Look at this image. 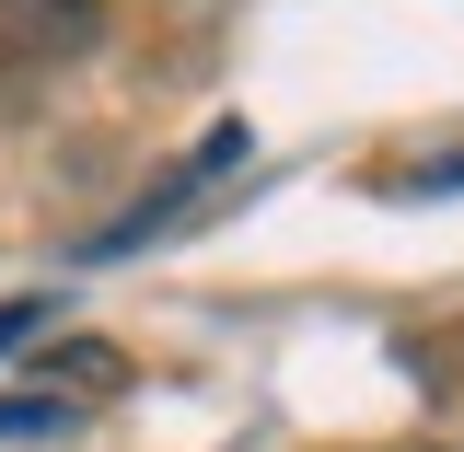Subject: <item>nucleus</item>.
<instances>
[{"mask_svg":"<svg viewBox=\"0 0 464 452\" xmlns=\"http://www.w3.org/2000/svg\"><path fill=\"white\" fill-rule=\"evenodd\" d=\"M244 151H256V139H244V116H232V128H209V139H198V151H186V163H174L163 186H151V197H140V209L105 232V244H93V255H128V244H163V232H186V209H198V197H209V186H221Z\"/></svg>","mask_w":464,"mask_h":452,"instance_id":"1","label":"nucleus"},{"mask_svg":"<svg viewBox=\"0 0 464 452\" xmlns=\"http://www.w3.org/2000/svg\"><path fill=\"white\" fill-rule=\"evenodd\" d=\"M0 47L35 70H70L105 47V0H0Z\"/></svg>","mask_w":464,"mask_h":452,"instance_id":"2","label":"nucleus"},{"mask_svg":"<svg viewBox=\"0 0 464 452\" xmlns=\"http://www.w3.org/2000/svg\"><path fill=\"white\" fill-rule=\"evenodd\" d=\"M116 383H128V360H116L105 337H70V348H47V371H35V395H58V406L116 395Z\"/></svg>","mask_w":464,"mask_h":452,"instance_id":"3","label":"nucleus"},{"mask_svg":"<svg viewBox=\"0 0 464 452\" xmlns=\"http://www.w3.org/2000/svg\"><path fill=\"white\" fill-rule=\"evenodd\" d=\"M82 406H58V395H0V441H24V429H70Z\"/></svg>","mask_w":464,"mask_h":452,"instance_id":"4","label":"nucleus"},{"mask_svg":"<svg viewBox=\"0 0 464 452\" xmlns=\"http://www.w3.org/2000/svg\"><path fill=\"white\" fill-rule=\"evenodd\" d=\"M47 313H58V302H0V348H24V337H47Z\"/></svg>","mask_w":464,"mask_h":452,"instance_id":"5","label":"nucleus"}]
</instances>
